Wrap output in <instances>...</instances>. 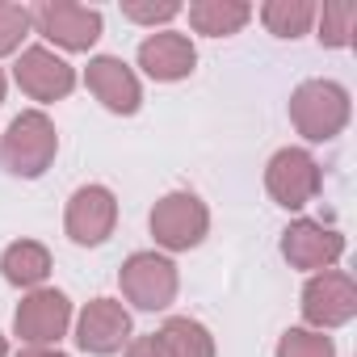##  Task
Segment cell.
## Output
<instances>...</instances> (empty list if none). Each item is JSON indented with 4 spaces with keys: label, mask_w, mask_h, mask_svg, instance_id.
<instances>
[{
    "label": "cell",
    "mask_w": 357,
    "mask_h": 357,
    "mask_svg": "<svg viewBox=\"0 0 357 357\" xmlns=\"http://www.w3.org/2000/svg\"><path fill=\"white\" fill-rule=\"evenodd\" d=\"M0 278L17 290H38L51 278V252L38 240H13L0 252Z\"/></svg>",
    "instance_id": "9a60e30c"
},
{
    "label": "cell",
    "mask_w": 357,
    "mask_h": 357,
    "mask_svg": "<svg viewBox=\"0 0 357 357\" xmlns=\"http://www.w3.org/2000/svg\"><path fill=\"white\" fill-rule=\"evenodd\" d=\"M68 328H72V298L51 286L30 290L13 311V332L30 349H55L68 336Z\"/></svg>",
    "instance_id": "8992f818"
},
{
    "label": "cell",
    "mask_w": 357,
    "mask_h": 357,
    "mask_svg": "<svg viewBox=\"0 0 357 357\" xmlns=\"http://www.w3.org/2000/svg\"><path fill=\"white\" fill-rule=\"evenodd\" d=\"M139 68L155 80V84H176V80H190L198 68V51L190 43V34H176V30H151L139 43Z\"/></svg>",
    "instance_id": "4fadbf2b"
},
{
    "label": "cell",
    "mask_w": 357,
    "mask_h": 357,
    "mask_svg": "<svg viewBox=\"0 0 357 357\" xmlns=\"http://www.w3.org/2000/svg\"><path fill=\"white\" fill-rule=\"evenodd\" d=\"M13 80L30 101H63L76 89V68L68 59H59L51 47H26L13 63Z\"/></svg>",
    "instance_id": "30bf717a"
},
{
    "label": "cell",
    "mask_w": 357,
    "mask_h": 357,
    "mask_svg": "<svg viewBox=\"0 0 357 357\" xmlns=\"http://www.w3.org/2000/svg\"><path fill=\"white\" fill-rule=\"evenodd\" d=\"M353 315H357V286H353V278L344 269H324V273L307 278V286H303V319L315 332L344 328Z\"/></svg>",
    "instance_id": "ba28073f"
},
{
    "label": "cell",
    "mask_w": 357,
    "mask_h": 357,
    "mask_svg": "<svg viewBox=\"0 0 357 357\" xmlns=\"http://www.w3.org/2000/svg\"><path fill=\"white\" fill-rule=\"evenodd\" d=\"M76 344L93 357H114L130 344V311L118 298H93L76 315Z\"/></svg>",
    "instance_id": "7c38bea8"
},
{
    "label": "cell",
    "mask_w": 357,
    "mask_h": 357,
    "mask_svg": "<svg viewBox=\"0 0 357 357\" xmlns=\"http://www.w3.org/2000/svg\"><path fill=\"white\" fill-rule=\"evenodd\" d=\"M278 357H336V344L328 332L315 328H286L278 340Z\"/></svg>",
    "instance_id": "ffe728a7"
},
{
    "label": "cell",
    "mask_w": 357,
    "mask_h": 357,
    "mask_svg": "<svg viewBox=\"0 0 357 357\" xmlns=\"http://www.w3.org/2000/svg\"><path fill=\"white\" fill-rule=\"evenodd\" d=\"M155 340L164 344V357H215V336L206 332V324H198L190 315L164 319Z\"/></svg>",
    "instance_id": "e0dca14e"
},
{
    "label": "cell",
    "mask_w": 357,
    "mask_h": 357,
    "mask_svg": "<svg viewBox=\"0 0 357 357\" xmlns=\"http://www.w3.org/2000/svg\"><path fill=\"white\" fill-rule=\"evenodd\" d=\"M265 190L282 211H303L324 190V168L307 147H282L265 168Z\"/></svg>",
    "instance_id": "5b68a950"
},
{
    "label": "cell",
    "mask_w": 357,
    "mask_h": 357,
    "mask_svg": "<svg viewBox=\"0 0 357 357\" xmlns=\"http://www.w3.org/2000/svg\"><path fill=\"white\" fill-rule=\"evenodd\" d=\"M315 26H319V47L328 51H344L357 34V5L353 0H328L324 9H315Z\"/></svg>",
    "instance_id": "d6986e66"
},
{
    "label": "cell",
    "mask_w": 357,
    "mask_h": 357,
    "mask_svg": "<svg viewBox=\"0 0 357 357\" xmlns=\"http://www.w3.org/2000/svg\"><path fill=\"white\" fill-rule=\"evenodd\" d=\"M30 30H34L30 9H26V5H9V0H0V55L22 51V38H26Z\"/></svg>",
    "instance_id": "44dd1931"
},
{
    "label": "cell",
    "mask_w": 357,
    "mask_h": 357,
    "mask_svg": "<svg viewBox=\"0 0 357 357\" xmlns=\"http://www.w3.org/2000/svg\"><path fill=\"white\" fill-rule=\"evenodd\" d=\"M122 298L139 311H168L176 290H181V278H176V265L164 252H130L122 261L118 273Z\"/></svg>",
    "instance_id": "277c9868"
},
{
    "label": "cell",
    "mask_w": 357,
    "mask_h": 357,
    "mask_svg": "<svg viewBox=\"0 0 357 357\" xmlns=\"http://www.w3.org/2000/svg\"><path fill=\"white\" fill-rule=\"evenodd\" d=\"M0 101H5V72H0Z\"/></svg>",
    "instance_id": "484cf974"
},
{
    "label": "cell",
    "mask_w": 357,
    "mask_h": 357,
    "mask_svg": "<svg viewBox=\"0 0 357 357\" xmlns=\"http://www.w3.org/2000/svg\"><path fill=\"white\" fill-rule=\"evenodd\" d=\"M126 357H164V344L155 340V332H151V336H130Z\"/></svg>",
    "instance_id": "603a6c76"
},
{
    "label": "cell",
    "mask_w": 357,
    "mask_h": 357,
    "mask_svg": "<svg viewBox=\"0 0 357 357\" xmlns=\"http://www.w3.org/2000/svg\"><path fill=\"white\" fill-rule=\"evenodd\" d=\"M84 84H89V93H93L109 114L130 118V114H139V105H143L139 76H135L118 55H93L89 68H84Z\"/></svg>",
    "instance_id": "5bb4252c"
},
{
    "label": "cell",
    "mask_w": 357,
    "mask_h": 357,
    "mask_svg": "<svg viewBox=\"0 0 357 357\" xmlns=\"http://www.w3.org/2000/svg\"><path fill=\"white\" fill-rule=\"evenodd\" d=\"M0 357H9V340L5 336H0Z\"/></svg>",
    "instance_id": "d4e9b609"
},
{
    "label": "cell",
    "mask_w": 357,
    "mask_h": 357,
    "mask_svg": "<svg viewBox=\"0 0 357 357\" xmlns=\"http://www.w3.org/2000/svg\"><path fill=\"white\" fill-rule=\"evenodd\" d=\"M147 227H151V240L164 248V252H190L206 240L211 231V211L198 194L190 190H172L164 194L151 215H147Z\"/></svg>",
    "instance_id": "3957f363"
},
{
    "label": "cell",
    "mask_w": 357,
    "mask_h": 357,
    "mask_svg": "<svg viewBox=\"0 0 357 357\" xmlns=\"http://www.w3.org/2000/svg\"><path fill=\"white\" fill-rule=\"evenodd\" d=\"M282 257L303 273H324L344 257V236L319 219H294L282 231Z\"/></svg>",
    "instance_id": "8fae6325"
},
{
    "label": "cell",
    "mask_w": 357,
    "mask_h": 357,
    "mask_svg": "<svg viewBox=\"0 0 357 357\" xmlns=\"http://www.w3.org/2000/svg\"><path fill=\"white\" fill-rule=\"evenodd\" d=\"M30 22L59 51H93L97 38H101V30H105V22H101L97 9L72 5V0H47V5L30 9Z\"/></svg>",
    "instance_id": "52a82bcc"
},
{
    "label": "cell",
    "mask_w": 357,
    "mask_h": 357,
    "mask_svg": "<svg viewBox=\"0 0 357 357\" xmlns=\"http://www.w3.org/2000/svg\"><path fill=\"white\" fill-rule=\"evenodd\" d=\"M261 22L273 38H303L315 26V5L311 0H265L261 5Z\"/></svg>",
    "instance_id": "ac0fdd59"
},
{
    "label": "cell",
    "mask_w": 357,
    "mask_h": 357,
    "mask_svg": "<svg viewBox=\"0 0 357 357\" xmlns=\"http://www.w3.org/2000/svg\"><path fill=\"white\" fill-rule=\"evenodd\" d=\"M248 22H252V5H244V0H194L190 5V26L194 34H206V38L240 34Z\"/></svg>",
    "instance_id": "2e32d148"
},
{
    "label": "cell",
    "mask_w": 357,
    "mask_h": 357,
    "mask_svg": "<svg viewBox=\"0 0 357 357\" xmlns=\"http://www.w3.org/2000/svg\"><path fill=\"white\" fill-rule=\"evenodd\" d=\"M181 13H185V9L176 5V0H160V5H155V0H122V17L135 22V26H151V30L176 22Z\"/></svg>",
    "instance_id": "7402d4cb"
},
{
    "label": "cell",
    "mask_w": 357,
    "mask_h": 357,
    "mask_svg": "<svg viewBox=\"0 0 357 357\" xmlns=\"http://www.w3.org/2000/svg\"><path fill=\"white\" fill-rule=\"evenodd\" d=\"M118 227V198L114 190L105 185H80L72 198H68V211H63V231L72 244L80 248H97L114 236Z\"/></svg>",
    "instance_id": "9c48e42d"
},
{
    "label": "cell",
    "mask_w": 357,
    "mask_h": 357,
    "mask_svg": "<svg viewBox=\"0 0 357 357\" xmlns=\"http://www.w3.org/2000/svg\"><path fill=\"white\" fill-rule=\"evenodd\" d=\"M17 357H68V353H59V349H30V344H22V353Z\"/></svg>",
    "instance_id": "cb8c5ba5"
},
{
    "label": "cell",
    "mask_w": 357,
    "mask_h": 357,
    "mask_svg": "<svg viewBox=\"0 0 357 357\" xmlns=\"http://www.w3.org/2000/svg\"><path fill=\"white\" fill-rule=\"evenodd\" d=\"M59 155V135L55 122L43 109H26L9 122V130L0 135V164L22 181H38V176L55 164Z\"/></svg>",
    "instance_id": "6da1fadb"
},
{
    "label": "cell",
    "mask_w": 357,
    "mask_h": 357,
    "mask_svg": "<svg viewBox=\"0 0 357 357\" xmlns=\"http://www.w3.org/2000/svg\"><path fill=\"white\" fill-rule=\"evenodd\" d=\"M290 122L307 143H332L349 126V89L336 80H303L290 93Z\"/></svg>",
    "instance_id": "7a4b0ae2"
}]
</instances>
